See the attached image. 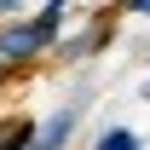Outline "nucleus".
Listing matches in <instances>:
<instances>
[{
    "label": "nucleus",
    "instance_id": "nucleus-1",
    "mask_svg": "<svg viewBox=\"0 0 150 150\" xmlns=\"http://www.w3.org/2000/svg\"><path fill=\"white\" fill-rule=\"evenodd\" d=\"M40 58H52V40L40 35L29 18H0V64L18 75L29 69V64H40Z\"/></svg>",
    "mask_w": 150,
    "mask_h": 150
},
{
    "label": "nucleus",
    "instance_id": "nucleus-2",
    "mask_svg": "<svg viewBox=\"0 0 150 150\" xmlns=\"http://www.w3.org/2000/svg\"><path fill=\"white\" fill-rule=\"evenodd\" d=\"M104 40H115V6L110 12H98L81 35H58V46H52V58H64V64H81V58H93V52H104Z\"/></svg>",
    "mask_w": 150,
    "mask_h": 150
},
{
    "label": "nucleus",
    "instance_id": "nucleus-3",
    "mask_svg": "<svg viewBox=\"0 0 150 150\" xmlns=\"http://www.w3.org/2000/svg\"><path fill=\"white\" fill-rule=\"evenodd\" d=\"M81 110H87V98H69V104H58L46 121H35V139H29V150H69L75 127H81Z\"/></svg>",
    "mask_w": 150,
    "mask_h": 150
},
{
    "label": "nucleus",
    "instance_id": "nucleus-4",
    "mask_svg": "<svg viewBox=\"0 0 150 150\" xmlns=\"http://www.w3.org/2000/svg\"><path fill=\"white\" fill-rule=\"evenodd\" d=\"M35 115H0V150H29Z\"/></svg>",
    "mask_w": 150,
    "mask_h": 150
},
{
    "label": "nucleus",
    "instance_id": "nucleus-5",
    "mask_svg": "<svg viewBox=\"0 0 150 150\" xmlns=\"http://www.w3.org/2000/svg\"><path fill=\"white\" fill-rule=\"evenodd\" d=\"M93 150H144V139H139L133 127H104L93 139Z\"/></svg>",
    "mask_w": 150,
    "mask_h": 150
},
{
    "label": "nucleus",
    "instance_id": "nucleus-6",
    "mask_svg": "<svg viewBox=\"0 0 150 150\" xmlns=\"http://www.w3.org/2000/svg\"><path fill=\"white\" fill-rule=\"evenodd\" d=\"M115 12H133V18H150V0H121Z\"/></svg>",
    "mask_w": 150,
    "mask_h": 150
},
{
    "label": "nucleus",
    "instance_id": "nucleus-7",
    "mask_svg": "<svg viewBox=\"0 0 150 150\" xmlns=\"http://www.w3.org/2000/svg\"><path fill=\"white\" fill-rule=\"evenodd\" d=\"M23 6L29 0H0V18H23Z\"/></svg>",
    "mask_w": 150,
    "mask_h": 150
},
{
    "label": "nucleus",
    "instance_id": "nucleus-8",
    "mask_svg": "<svg viewBox=\"0 0 150 150\" xmlns=\"http://www.w3.org/2000/svg\"><path fill=\"white\" fill-rule=\"evenodd\" d=\"M6 81H12V69H6V64H0V87H6Z\"/></svg>",
    "mask_w": 150,
    "mask_h": 150
},
{
    "label": "nucleus",
    "instance_id": "nucleus-9",
    "mask_svg": "<svg viewBox=\"0 0 150 150\" xmlns=\"http://www.w3.org/2000/svg\"><path fill=\"white\" fill-rule=\"evenodd\" d=\"M144 98H150V81H144Z\"/></svg>",
    "mask_w": 150,
    "mask_h": 150
}]
</instances>
